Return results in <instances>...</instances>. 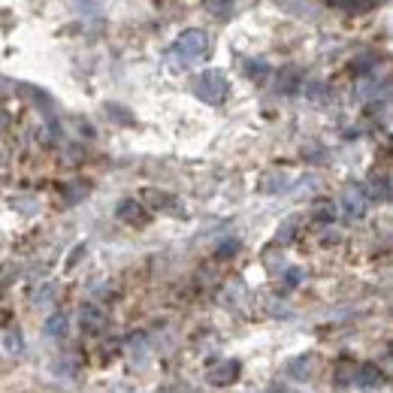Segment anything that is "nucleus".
<instances>
[{"label": "nucleus", "mask_w": 393, "mask_h": 393, "mask_svg": "<svg viewBox=\"0 0 393 393\" xmlns=\"http://www.w3.org/2000/svg\"><path fill=\"white\" fill-rule=\"evenodd\" d=\"M125 112H127V109H121V106H109V118H112V115H115V118L121 121V125H130V121H133V118H130V115H125Z\"/></svg>", "instance_id": "obj_18"}, {"label": "nucleus", "mask_w": 393, "mask_h": 393, "mask_svg": "<svg viewBox=\"0 0 393 393\" xmlns=\"http://www.w3.org/2000/svg\"><path fill=\"white\" fill-rule=\"evenodd\" d=\"M4 348L9 354H18L21 348H25V339H21V333L18 330H6V336H4Z\"/></svg>", "instance_id": "obj_12"}, {"label": "nucleus", "mask_w": 393, "mask_h": 393, "mask_svg": "<svg viewBox=\"0 0 393 393\" xmlns=\"http://www.w3.org/2000/svg\"><path fill=\"white\" fill-rule=\"evenodd\" d=\"M209 385H215V387H224V385H233L236 378H239V363L236 360H218L215 366H209Z\"/></svg>", "instance_id": "obj_3"}, {"label": "nucleus", "mask_w": 393, "mask_h": 393, "mask_svg": "<svg viewBox=\"0 0 393 393\" xmlns=\"http://www.w3.org/2000/svg\"><path fill=\"white\" fill-rule=\"evenodd\" d=\"M312 218H314V221H333V218H336V206L327 203V200H321V203H314Z\"/></svg>", "instance_id": "obj_11"}, {"label": "nucleus", "mask_w": 393, "mask_h": 393, "mask_svg": "<svg viewBox=\"0 0 393 393\" xmlns=\"http://www.w3.org/2000/svg\"><path fill=\"white\" fill-rule=\"evenodd\" d=\"M354 385L357 387H378L385 385V372L375 366V363H363L354 369Z\"/></svg>", "instance_id": "obj_5"}, {"label": "nucleus", "mask_w": 393, "mask_h": 393, "mask_svg": "<svg viewBox=\"0 0 393 393\" xmlns=\"http://www.w3.org/2000/svg\"><path fill=\"white\" fill-rule=\"evenodd\" d=\"M115 215H118L121 221L133 224V227H137V224H145V221H149V212H145V209L137 203V200H121V206H118Z\"/></svg>", "instance_id": "obj_7"}, {"label": "nucleus", "mask_w": 393, "mask_h": 393, "mask_svg": "<svg viewBox=\"0 0 393 393\" xmlns=\"http://www.w3.org/2000/svg\"><path fill=\"white\" fill-rule=\"evenodd\" d=\"M348 369H354V363L351 360H339V366H336V381H339V385H348Z\"/></svg>", "instance_id": "obj_16"}, {"label": "nucleus", "mask_w": 393, "mask_h": 393, "mask_svg": "<svg viewBox=\"0 0 393 393\" xmlns=\"http://www.w3.org/2000/svg\"><path fill=\"white\" fill-rule=\"evenodd\" d=\"M206 49H209V37H206V33L203 30H185V33H178V40L173 42V46H170V52H166V55H170V61L176 64V67H188L190 61H197V58H203V55H206Z\"/></svg>", "instance_id": "obj_1"}, {"label": "nucleus", "mask_w": 393, "mask_h": 393, "mask_svg": "<svg viewBox=\"0 0 393 393\" xmlns=\"http://www.w3.org/2000/svg\"><path fill=\"white\" fill-rule=\"evenodd\" d=\"M206 9H209V13H215V18H230L236 13L233 4H215V0H212V4H206Z\"/></svg>", "instance_id": "obj_14"}, {"label": "nucleus", "mask_w": 393, "mask_h": 393, "mask_svg": "<svg viewBox=\"0 0 393 393\" xmlns=\"http://www.w3.org/2000/svg\"><path fill=\"white\" fill-rule=\"evenodd\" d=\"M336 9H345V13H372L375 4H333Z\"/></svg>", "instance_id": "obj_15"}, {"label": "nucleus", "mask_w": 393, "mask_h": 393, "mask_svg": "<svg viewBox=\"0 0 393 393\" xmlns=\"http://www.w3.org/2000/svg\"><path fill=\"white\" fill-rule=\"evenodd\" d=\"M278 85H282L285 94H294L300 88V73L297 70H285V76H278Z\"/></svg>", "instance_id": "obj_10"}, {"label": "nucleus", "mask_w": 393, "mask_h": 393, "mask_svg": "<svg viewBox=\"0 0 393 393\" xmlns=\"http://www.w3.org/2000/svg\"><path fill=\"white\" fill-rule=\"evenodd\" d=\"M369 190H372V197L375 200H385V203H387V200H390V178L387 176H375L372 178V188H369Z\"/></svg>", "instance_id": "obj_9"}, {"label": "nucleus", "mask_w": 393, "mask_h": 393, "mask_svg": "<svg viewBox=\"0 0 393 393\" xmlns=\"http://www.w3.org/2000/svg\"><path fill=\"white\" fill-rule=\"evenodd\" d=\"M46 333L52 336V339H58V336H67V314H52V318L46 321Z\"/></svg>", "instance_id": "obj_8"}, {"label": "nucleus", "mask_w": 393, "mask_h": 393, "mask_svg": "<svg viewBox=\"0 0 393 393\" xmlns=\"http://www.w3.org/2000/svg\"><path fill=\"white\" fill-rule=\"evenodd\" d=\"M245 73H249L251 79H263V76H266V64H263V61H249Z\"/></svg>", "instance_id": "obj_17"}, {"label": "nucleus", "mask_w": 393, "mask_h": 393, "mask_svg": "<svg viewBox=\"0 0 393 393\" xmlns=\"http://www.w3.org/2000/svg\"><path fill=\"white\" fill-rule=\"evenodd\" d=\"M300 278H302V269H290V273H287V287H297Z\"/></svg>", "instance_id": "obj_19"}, {"label": "nucleus", "mask_w": 393, "mask_h": 393, "mask_svg": "<svg viewBox=\"0 0 393 393\" xmlns=\"http://www.w3.org/2000/svg\"><path fill=\"white\" fill-rule=\"evenodd\" d=\"M194 94L203 100V103L218 106V103H224V97H227V79H224L221 70H206V73H200V76L194 79Z\"/></svg>", "instance_id": "obj_2"}, {"label": "nucleus", "mask_w": 393, "mask_h": 393, "mask_svg": "<svg viewBox=\"0 0 393 393\" xmlns=\"http://www.w3.org/2000/svg\"><path fill=\"white\" fill-rule=\"evenodd\" d=\"M79 324H82L85 333H103L106 330V312L97 306H85L79 312Z\"/></svg>", "instance_id": "obj_4"}, {"label": "nucleus", "mask_w": 393, "mask_h": 393, "mask_svg": "<svg viewBox=\"0 0 393 393\" xmlns=\"http://www.w3.org/2000/svg\"><path fill=\"white\" fill-rule=\"evenodd\" d=\"M342 206H345V212L348 215H363V209H366V194H363V188H357V185H351V188H345V194H342Z\"/></svg>", "instance_id": "obj_6"}, {"label": "nucleus", "mask_w": 393, "mask_h": 393, "mask_svg": "<svg viewBox=\"0 0 393 393\" xmlns=\"http://www.w3.org/2000/svg\"><path fill=\"white\" fill-rule=\"evenodd\" d=\"M52 294H55V290H52V287H46V290H42V294H37L33 300H37V302H46V300H52Z\"/></svg>", "instance_id": "obj_20"}, {"label": "nucleus", "mask_w": 393, "mask_h": 393, "mask_svg": "<svg viewBox=\"0 0 393 393\" xmlns=\"http://www.w3.org/2000/svg\"><path fill=\"white\" fill-rule=\"evenodd\" d=\"M297 224H300V218H287L285 224H282V227H278V242H282V245H287L290 239H294V230H297Z\"/></svg>", "instance_id": "obj_13"}]
</instances>
